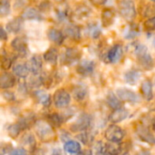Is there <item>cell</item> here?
<instances>
[{
    "label": "cell",
    "mask_w": 155,
    "mask_h": 155,
    "mask_svg": "<svg viewBox=\"0 0 155 155\" xmlns=\"http://www.w3.org/2000/svg\"><path fill=\"white\" fill-rule=\"evenodd\" d=\"M134 54L136 55L139 64L145 70H152L154 67V60L150 54L146 45L138 44L134 47Z\"/></svg>",
    "instance_id": "6da1fadb"
},
{
    "label": "cell",
    "mask_w": 155,
    "mask_h": 155,
    "mask_svg": "<svg viewBox=\"0 0 155 155\" xmlns=\"http://www.w3.org/2000/svg\"><path fill=\"white\" fill-rule=\"evenodd\" d=\"M35 127L36 135L38 136V138H40L41 141L48 142L54 138V130L48 123H45L44 121H37L35 124Z\"/></svg>",
    "instance_id": "7a4b0ae2"
},
{
    "label": "cell",
    "mask_w": 155,
    "mask_h": 155,
    "mask_svg": "<svg viewBox=\"0 0 155 155\" xmlns=\"http://www.w3.org/2000/svg\"><path fill=\"white\" fill-rule=\"evenodd\" d=\"M120 15L127 21H133L136 16V8L134 1L124 0L118 4Z\"/></svg>",
    "instance_id": "3957f363"
},
{
    "label": "cell",
    "mask_w": 155,
    "mask_h": 155,
    "mask_svg": "<svg viewBox=\"0 0 155 155\" xmlns=\"http://www.w3.org/2000/svg\"><path fill=\"white\" fill-rule=\"evenodd\" d=\"M104 137L106 138L107 141L116 144L123 141V139L124 137V132L118 125L112 124L106 129V131L104 133Z\"/></svg>",
    "instance_id": "277c9868"
},
{
    "label": "cell",
    "mask_w": 155,
    "mask_h": 155,
    "mask_svg": "<svg viewBox=\"0 0 155 155\" xmlns=\"http://www.w3.org/2000/svg\"><path fill=\"white\" fill-rule=\"evenodd\" d=\"M53 101L56 108L62 109L69 105L71 102V96L68 94V92L65 91L64 89H58L57 91H55L54 94Z\"/></svg>",
    "instance_id": "5b68a950"
},
{
    "label": "cell",
    "mask_w": 155,
    "mask_h": 155,
    "mask_svg": "<svg viewBox=\"0 0 155 155\" xmlns=\"http://www.w3.org/2000/svg\"><path fill=\"white\" fill-rule=\"evenodd\" d=\"M81 57V51L74 47H68L64 50L62 56V64L64 65H72Z\"/></svg>",
    "instance_id": "8992f818"
},
{
    "label": "cell",
    "mask_w": 155,
    "mask_h": 155,
    "mask_svg": "<svg viewBox=\"0 0 155 155\" xmlns=\"http://www.w3.org/2000/svg\"><path fill=\"white\" fill-rule=\"evenodd\" d=\"M115 94L118 96V98L124 102L132 104H137L141 102V97L136 93L127 88H119L116 90Z\"/></svg>",
    "instance_id": "52a82bcc"
},
{
    "label": "cell",
    "mask_w": 155,
    "mask_h": 155,
    "mask_svg": "<svg viewBox=\"0 0 155 155\" xmlns=\"http://www.w3.org/2000/svg\"><path fill=\"white\" fill-rule=\"evenodd\" d=\"M91 124V116L87 114H82L78 119L71 125L70 129L74 133L85 132Z\"/></svg>",
    "instance_id": "ba28073f"
},
{
    "label": "cell",
    "mask_w": 155,
    "mask_h": 155,
    "mask_svg": "<svg viewBox=\"0 0 155 155\" xmlns=\"http://www.w3.org/2000/svg\"><path fill=\"white\" fill-rule=\"evenodd\" d=\"M124 54V48L123 45L120 44H116L113 45L106 53L105 59L107 63L110 64H116L118 63Z\"/></svg>",
    "instance_id": "9c48e42d"
},
{
    "label": "cell",
    "mask_w": 155,
    "mask_h": 155,
    "mask_svg": "<svg viewBox=\"0 0 155 155\" xmlns=\"http://www.w3.org/2000/svg\"><path fill=\"white\" fill-rule=\"evenodd\" d=\"M12 49L21 57H24L28 53V47L26 41L24 37H15L11 42Z\"/></svg>",
    "instance_id": "30bf717a"
},
{
    "label": "cell",
    "mask_w": 155,
    "mask_h": 155,
    "mask_svg": "<svg viewBox=\"0 0 155 155\" xmlns=\"http://www.w3.org/2000/svg\"><path fill=\"white\" fill-rule=\"evenodd\" d=\"M95 69L94 62L91 60H83L76 67V71L80 75L90 76L94 74Z\"/></svg>",
    "instance_id": "8fae6325"
},
{
    "label": "cell",
    "mask_w": 155,
    "mask_h": 155,
    "mask_svg": "<svg viewBox=\"0 0 155 155\" xmlns=\"http://www.w3.org/2000/svg\"><path fill=\"white\" fill-rule=\"evenodd\" d=\"M26 64L29 67L30 72L33 73L34 75L39 74L41 73V70H42L43 58L39 54H35L29 59V61Z\"/></svg>",
    "instance_id": "7c38bea8"
},
{
    "label": "cell",
    "mask_w": 155,
    "mask_h": 155,
    "mask_svg": "<svg viewBox=\"0 0 155 155\" xmlns=\"http://www.w3.org/2000/svg\"><path fill=\"white\" fill-rule=\"evenodd\" d=\"M16 84V78L14 74L5 72L0 77V87L2 89H9L15 86Z\"/></svg>",
    "instance_id": "4fadbf2b"
},
{
    "label": "cell",
    "mask_w": 155,
    "mask_h": 155,
    "mask_svg": "<svg viewBox=\"0 0 155 155\" xmlns=\"http://www.w3.org/2000/svg\"><path fill=\"white\" fill-rule=\"evenodd\" d=\"M21 17L23 19H27V20H37V21H41L44 19L42 14L39 12L38 9L29 6L26 7L23 12H22V15Z\"/></svg>",
    "instance_id": "5bb4252c"
},
{
    "label": "cell",
    "mask_w": 155,
    "mask_h": 155,
    "mask_svg": "<svg viewBox=\"0 0 155 155\" xmlns=\"http://www.w3.org/2000/svg\"><path fill=\"white\" fill-rule=\"evenodd\" d=\"M129 116V112L125 108H119L117 110H114L110 115H109V121L112 124H118L125 120Z\"/></svg>",
    "instance_id": "9a60e30c"
},
{
    "label": "cell",
    "mask_w": 155,
    "mask_h": 155,
    "mask_svg": "<svg viewBox=\"0 0 155 155\" xmlns=\"http://www.w3.org/2000/svg\"><path fill=\"white\" fill-rule=\"evenodd\" d=\"M47 37L50 41L57 45H61L65 39L64 34H63L60 30L56 28H50L47 31Z\"/></svg>",
    "instance_id": "2e32d148"
},
{
    "label": "cell",
    "mask_w": 155,
    "mask_h": 155,
    "mask_svg": "<svg viewBox=\"0 0 155 155\" xmlns=\"http://www.w3.org/2000/svg\"><path fill=\"white\" fill-rule=\"evenodd\" d=\"M136 132H137V134L142 141H143L147 143H150V144H154L155 143V138L153 134L145 126L139 125Z\"/></svg>",
    "instance_id": "e0dca14e"
},
{
    "label": "cell",
    "mask_w": 155,
    "mask_h": 155,
    "mask_svg": "<svg viewBox=\"0 0 155 155\" xmlns=\"http://www.w3.org/2000/svg\"><path fill=\"white\" fill-rule=\"evenodd\" d=\"M24 19L22 17H15L6 24V31L12 34H18L23 29Z\"/></svg>",
    "instance_id": "ac0fdd59"
},
{
    "label": "cell",
    "mask_w": 155,
    "mask_h": 155,
    "mask_svg": "<svg viewBox=\"0 0 155 155\" xmlns=\"http://www.w3.org/2000/svg\"><path fill=\"white\" fill-rule=\"evenodd\" d=\"M64 35L73 39V40H75V41L80 40L81 39L80 27L75 25H73V24L67 25L64 27Z\"/></svg>",
    "instance_id": "d6986e66"
},
{
    "label": "cell",
    "mask_w": 155,
    "mask_h": 155,
    "mask_svg": "<svg viewBox=\"0 0 155 155\" xmlns=\"http://www.w3.org/2000/svg\"><path fill=\"white\" fill-rule=\"evenodd\" d=\"M55 15L59 21H66L69 16V6L66 3H59L55 7Z\"/></svg>",
    "instance_id": "ffe728a7"
},
{
    "label": "cell",
    "mask_w": 155,
    "mask_h": 155,
    "mask_svg": "<svg viewBox=\"0 0 155 155\" xmlns=\"http://www.w3.org/2000/svg\"><path fill=\"white\" fill-rule=\"evenodd\" d=\"M29 67L27 65V64L25 63H19V64H15L13 66V73L15 75H16L17 77L20 78H25L28 76L29 74Z\"/></svg>",
    "instance_id": "44dd1931"
},
{
    "label": "cell",
    "mask_w": 155,
    "mask_h": 155,
    "mask_svg": "<svg viewBox=\"0 0 155 155\" xmlns=\"http://www.w3.org/2000/svg\"><path fill=\"white\" fill-rule=\"evenodd\" d=\"M142 76V74L140 71L138 70H131V71H128L124 74V80L125 82L128 84H131V85H134L136 84L140 78Z\"/></svg>",
    "instance_id": "7402d4cb"
},
{
    "label": "cell",
    "mask_w": 155,
    "mask_h": 155,
    "mask_svg": "<svg viewBox=\"0 0 155 155\" xmlns=\"http://www.w3.org/2000/svg\"><path fill=\"white\" fill-rule=\"evenodd\" d=\"M88 95V90L86 88V86L84 85H76L74 87L73 89V96L74 98L78 101V102H81V101H84Z\"/></svg>",
    "instance_id": "603a6c76"
},
{
    "label": "cell",
    "mask_w": 155,
    "mask_h": 155,
    "mask_svg": "<svg viewBox=\"0 0 155 155\" xmlns=\"http://www.w3.org/2000/svg\"><path fill=\"white\" fill-rule=\"evenodd\" d=\"M34 96L37 101V103H39L45 107H48L51 104V96L48 94L45 93L44 91H40V90L35 91L34 93Z\"/></svg>",
    "instance_id": "cb8c5ba5"
},
{
    "label": "cell",
    "mask_w": 155,
    "mask_h": 155,
    "mask_svg": "<svg viewBox=\"0 0 155 155\" xmlns=\"http://www.w3.org/2000/svg\"><path fill=\"white\" fill-rule=\"evenodd\" d=\"M140 34V29L139 26L137 25L134 24H130L128 26L125 27V29L124 30V36L125 39H134L136 36H138V35Z\"/></svg>",
    "instance_id": "d4e9b609"
},
{
    "label": "cell",
    "mask_w": 155,
    "mask_h": 155,
    "mask_svg": "<svg viewBox=\"0 0 155 155\" xmlns=\"http://www.w3.org/2000/svg\"><path fill=\"white\" fill-rule=\"evenodd\" d=\"M64 149L65 153H68L71 154H78L81 152V145L76 141L69 140L64 143Z\"/></svg>",
    "instance_id": "484cf974"
},
{
    "label": "cell",
    "mask_w": 155,
    "mask_h": 155,
    "mask_svg": "<svg viewBox=\"0 0 155 155\" xmlns=\"http://www.w3.org/2000/svg\"><path fill=\"white\" fill-rule=\"evenodd\" d=\"M44 60L51 64L55 65L58 60V51L54 47L49 48L44 54Z\"/></svg>",
    "instance_id": "4316f807"
},
{
    "label": "cell",
    "mask_w": 155,
    "mask_h": 155,
    "mask_svg": "<svg viewBox=\"0 0 155 155\" xmlns=\"http://www.w3.org/2000/svg\"><path fill=\"white\" fill-rule=\"evenodd\" d=\"M142 94L145 100L151 101L153 98V84L149 80H145L142 84Z\"/></svg>",
    "instance_id": "83f0119b"
},
{
    "label": "cell",
    "mask_w": 155,
    "mask_h": 155,
    "mask_svg": "<svg viewBox=\"0 0 155 155\" xmlns=\"http://www.w3.org/2000/svg\"><path fill=\"white\" fill-rule=\"evenodd\" d=\"M102 24L104 26L107 27L110 26L114 20L115 17V13L112 9H104L102 14Z\"/></svg>",
    "instance_id": "f1b7e54d"
},
{
    "label": "cell",
    "mask_w": 155,
    "mask_h": 155,
    "mask_svg": "<svg viewBox=\"0 0 155 155\" xmlns=\"http://www.w3.org/2000/svg\"><path fill=\"white\" fill-rule=\"evenodd\" d=\"M86 33L88 34V35L93 38V39H97L100 37L101 34H102V27L100 26V25L98 23H92L89 24L86 29Z\"/></svg>",
    "instance_id": "f546056e"
},
{
    "label": "cell",
    "mask_w": 155,
    "mask_h": 155,
    "mask_svg": "<svg viewBox=\"0 0 155 155\" xmlns=\"http://www.w3.org/2000/svg\"><path fill=\"white\" fill-rule=\"evenodd\" d=\"M106 103L108 104L109 107H111L112 109L114 110H117L119 108H122L121 105V100L118 98V96L116 95V94L114 93H112L110 92L108 94H107V97H106Z\"/></svg>",
    "instance_id": "4dcf8cb0"
},
{
    "label": "cell",
    "mask_w": 155,
    "mask_h": 155,
    "mask_svg": "<svg viewBox=\"0 0 155 155\" xmlns=\"http://www.w3.org/2000/svg\"><path fill=\"white\" fill-rule=\"evenodd\" d=\"M24 130H25V129H24V127L22 126V124H21L19 122H17V123H15V124H12L8 125V127H7V134H8V135H9L11 138L15 139V138H16V137L21 134V132L24 131Z\"/></svg>",
    "instance_id": "1f68e13d"
},
{
    "label": "cell",
    "mask_w": 155,
    "mask_h": 155,
    "mask_svg": "<svg viewBox=\"0 0 155 155\" xmlns=\"http://www.w3.org/2000/svg\"><path fill=\"white\" fill-rule=\"evenodd\" d=\"M47 121H48V124L51 126L60 127L64 120V117L61 114H59L57 113H53V114H49L47 116Z\"/></svg>",
    "instance_id": "d6a6232c"
},
{
    "label": "cell",
    "mask_w": 155,
    "mask_h": 155,
    "mask_svg": "<svg viewBox=\"0 0 155 155\" xmlns=\"http://www.w3.org/2000/svg\"><path fill=\"white\" fill-rule=\"evenodd\" d=\"M90 14H91V9L86 5H80L74 11V15L78 19L86 18L90 15Z\"/></svg>",
    "instance_id": "836d02e7"
},
{
    "label": "cell",
    "mask_w": 155,
    "mask_h": 155,
    "mask_svg": "<svg viewBox=\"0 0 155 155\" xmlns=\"http://www.w3.org/2000/svg\"><path fill=\"white\" fill-rule=\"evenodd\" d=\"M14 57L7 54V53L2 52V55H1V65H2V69L4 70H8L12 64H13V59Z\"/></svg>",
    "instance_id": "e575fe53"
},
{
    "label": "cell",
    "mask_w": 155,
    "mask_h": 155,
    "mask_svg": "<svg viewBox=\"0 0 155 155\" xmlns=\"http://www.w3.org/2000/svg\"><path fill=\"white\" fill-rule=\"evenodd\" d=\"M11 9L10 2L6 0H2L0 2V15L2 17H5L9 15Z\"/></svg>",
    "instance_id": "d590c367"
},
{
    "label": "cell",
    "mask_w": 155,
    "mask_h": 155,
    "mask_svg": "<svg viewBox=\"0 0 155 155\" xmlns=\"http://www.w3.org/2000/svg\"><path fill=\"white\" fill-rule=\"evenodd\" d=\"M78 139L84 144H89L93 142V136L89 134V133H83L78 136Z\"/></svg>",
    "instance_id": "8d00e7d4"
},
{
    "label": "cell",
    "mask_w": 155,
    "mask_h": 155,
    "mask_svg": "<svg viewBox=\"0 0 155 155\" xmlns=\"http://www.w3.org/2000/svg\"><path fill=\"white\" fill-rule=\"evenodd\" d=\"M22 141L26 145H35V137L33 136V134L31 133H27V134H24Z\"/></svg>",
    "instance_id": "74e56055"
},
{
    "label": "cell",
    "mask_w": 155,
    "mask_h": 155,
    "mask_svg": "<svg viewBox=\"0 0 155 155\" xmlns=\"http://www.w3.org/2000/svg\"><path fill=\"white\" fill-rule=\"evenodd\" d=\"M144 28L147 31H155V16L150 17L144 22Z\"/></svg>",
    "instance_id": "f35d334b"
},
{
    "label": "cell",
    "mask_w": 155,
    "mask_h": 155,
    "mask_svg": "<svg viewBox=\"0 0 155 155\" xmlns=\"http://www.w3.org/2000/svg\"><path fill=\"white\" fill-rule=\"evenodd\" d=\"M14 149L12 148V145L10 143H2L0 146V155H5L6 153H9L13 151Z\"/></svg>",
    "instance_id": "ab89813d"
},
{
    "label": "cell",
    "mask_w": 155,
    "mask_h": 155,
    "mask_svg": "<svg viewBox=\"0 0 155 155\" xmlns=\"http://www.w3.org/2000/svg\"><path fill=\"white\" fill-rule=\"evenodd\" d=\"M2 95L5 98V100L7 101V102H13V101L15 100V96L14 93H12V92L5 91V92L2 93Z\"/></svg>",
    "instance_id": "60d3db41"
},
{
    "label": "cell",
    "mask_w": 155,
    "mask_h": 155,
    "mask_svg": "<svg viewBox=\"0 0 155 155\" xmlns=\"http://www.w3.org/2000/svg\"><path fill=\"white\" fill-rule=\"evenodd\" d=\"M9 155H27V152L24 148H15L10 153Z\"/></svg>",
    "instance_id": "b9f144b4"
},
{
    "label": "cell",
    "mask_w": 155,
    "mask_h": 155,
    "mask_svg": "<svg viewBox=\"0 0 155 155\" xmlns=\"http://www.w3.org/2000/svg\"><path fill=\"white\" fill-rule=\"evenodd\" d=\"M39 9L43 11H47L50 9V3L48 2H42L39 5Z\"/></svg>",
    "instance_id": "7bdbcfd3"
},
{
    "label": "cell",
    "mask_w": 155,
    "mask_h": 155,
    "mask_svg": "<svg viewBox=\"0 0 155 155\" xmlns=\"http://www.w3.org/2000/svg\"><path fill=\"white\" fill-rule=\"evenodd\" d=\"M0 38H1V40H3V41H5V40L7 39V33H6V31L4 29V27H1V28H0Z\"/></svg>",
    "instance_id": "ee69618b"
},
{
    "label": "cell",
    "mask_w": 155,
    "mask_h": 155,
    "mask_svg": "<svg viewBox=\"0 0 155 155\" xmlns=\"http://www.w3.org/2000/svg\"><path fill=\"white\" fill-rule=\"evenodd\" d=\"M136 155H151V153L148 150H143V151L139 152Z\"/></svg>",
    "instance_id": "f6af8a7d"
},
{
    "label": "cell",
    "mask_w": 155,
    "mask_h": 155,
    "mask_svg": "<svg viewBox=\"0 0 155 155\" xmlns=\"http://www.w3.org/2000/svg\"><path fill=\"white\" fill-rule=\"evenodd\" d=\"M52 155H65L64 154V152H62L61 150H54V152H53V153Z\"/></svg>",
    "instance_id": "bcb514c9"
},
{
    "label": "cell",
    "mask_w": 155,
    "mask_h": 155,
    "mask_svg": "<svg viewBox=\"0 0 155 155\" xmlns=\"http://www.w3.org/2000/svg\"><path fill=\"white\" fill-rule=\"evenodd\" d=\"M77 155H93V153H92L91 150H87V151H85V152H84V153H81L80 154L78 153Z\"/></svg>",
    "instance_id": "7dc6e473"
},
{
    "label": "cell",
    "mask_w": 155,
    "mask_h": 155,
    "mask_svg": "<svg viewBox=\"0 0 155 155\" xmlns=\"http://www.w3.org/2000/svg\"><path fill=\"white\" fill-rule=\"evenodd\" d=\"M104 155H114V154H113V153H109V152L104 151Z\"/></svg>",
    "instance_id": "c3c4849f"
},
{
    "label": "cell",
    "mask_w": 155,
    "mask_h": 155,
    "mask_svg": "<svg viewBox=\"0 0 155 155\" xmlns=\"http://www.w3.org/2000/svg\"><path fill=\"white\" fill-rule=\"evenodd\" d=\"M153 131L155 132V120L153 121Z\"/></svg>",
    "instance_id": "681fc988"
},
{
    "label": "cell",
    "mask_w": 155,
    "mask_h": 155,
    "mask_svg": "<svg viewBox=\"0 0 155 155\" xmlns=\"http://www.w3.org/2000/svg\"><path fill=\"white\" fill-rule=\"evenodd\" d=\"M153 45H154V46H155V38H154V40H153Z\"/></svg>",
    "instance_id": "f907efd6"
},
{
    "label": "cell",
    "mask_w": 155,
    "mask_h": 155,
    "mask_svg": "<svg viewBox=\"0 0 155 155\" xmlns=\"http://www.w3.org/2000/svg\"><path fill=\"white\" fill-rule=\"evenodd\" d=\"M123 155H129V154H127V153H124V154H123Z\"/></svg>",
    "instance_id": "816d5d0a"
}]
</instances>
